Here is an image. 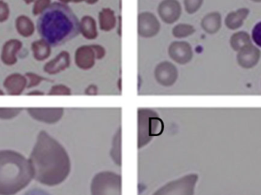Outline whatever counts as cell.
<instances>
[{
	"instance_id": "obj_7",
	"label": "cell",
	"mask_w": 261,
	"mask_h": 195,
	"mask_svg": "<svg viewBox=\"0 0 261 195\" xmlns=\"http://www.w3.org/2000/svg\"><path fill=\"white\" fill-rule=\"evenodd\" d=\"M137 32L143 39H152L155 37L161 30V23L154 13L143 12L138 15Z\"/></svg>"
},
{
	"instance_id": "obj_36",
	"label": "cell",
	"mask_w": 261,
	"mask_h": 195,
	"mask_svg": "<svg viewBox=\"0 0 261 195\" xmlns=\"http://www.w3.org/2000/svg\"><path fill=\"white\" fill-rule=\"evenodd\" d=\"M43 91H31L30 93H28L27 94V95L29 96H42L44 95Z\"/></svg>"
},
{
	"instance_id": "obj_40",
	"label": "cell",
	"mask_w": 261,
	"mask_h": 195,
	"mask_svg": "<svg viewBox=\"0 0 261 195\" xmlns=\"http://www.w3.org/2000/svg\"><path fill=\"white\" fill-rule=\"evenodd\" d=\"M24 2L25 3L27 4H33V3H34L36 0H23Z\"/></svg>"
},
{
	"instance_id": "obj_11",
	"label": "cell",
	"mask_w": 261,
	"mask_h": 195,
	"mask_svg": "<svg viewBox=\"0 0 261 195\" xmlns=\"http://www.w3.org/2000/svg\"><path fill=\"white\" fill-rule=\"evenodd\" d=\"M27 110L32 118L47 124L59 123L65 114V109L62 107H31L27 108Z\"/></svg>"
},
{
	"instance_id": "obj_10",
	"label": "cell",
	"mask_w": 261,
	"mask_h": 195,
	"mask_svg": "<svg viewBox=\"0 0 261 195\" xmlns=\"http://www.w3.org/2000/svg\"><path fill=\"white\" fill-rule=\"evenodd\" d=\"M157 13L164 23L172 25L181 17L182 9L178 0H162Z\"/></svg>"
},
{
	"instance_id": "obj_38",
	"label": "cell",
	"mask_w": 261,
	"mask_h": 195,
	"mask_svg": "<svg viewBox=\"0 0 261 195\" xmlns=\"http://www.w3.org/2000/svg\"><path fill=\"white\" fill-rule=\"evenodd\" d=\"M85 2V0H71L73 4H81V3Z\"/></svg>"
},
{
	"instance_id": "obj_3",
	"label": "cell",
	"mask_w": 261,
	"mask_h": 195,
	"mask_svg": "<svg viewBox=\"0 0 261 195\" xmlns=\"http://www.w3.org/2000/svg\"><path fill=\"white\" fill-rule=\"evenodd\" d=\"M34 178L30 160L16 151L0 150V195H15Z\"/></svg>"
},
{
	"instance_id": "obj_13",
	"label": "cell",
	"mask_w": 261,
	"mask_h": 195,
	"mask_svg": "<svg viewBox=\"0 0 261 195\" xmlns=\"http://www.w3.org/2000/svg\"><path fill=\"white\" fill-rule=\"evenodd\" d=\"M260 57V50L253 44H250L238 51L237 62L241 68L250 69L257 65Z\"/></svg>"
},
{
	"instance_id": "obj_35",
	"label": "cell",
	"mask_w": 261,
	"mask_h": 195,
	"mask_svg": "<svg viewBox=\"0 0 261 195\" xmlns=\"http://www.w3.org/2000/svg\"><path fill=\"white\" fill-rule=\"evenodd\" d=\"M117 34L119 35L120 37L122 36V17L121 16H119L117 18Z\"/></svg>"
},
{
	"instance_id": "obj_5",
	"label": "cell",
	"mask_w": 261,
	"mask_h": 195,
	"mask_svg": "<svg viewBox=\"0 0 261 195\" xmlns=\"http://www.w3.org/2000/svg\"><path fill=\"white\" fill-rule=\"evenodd\" d=\"M91 195H122V177L112 171H102L93 177Z\"/></svg>"
},
{
	"instance_id": "obj_24",
	"label": "cell",
	"mask_w": 261,
	"mask_h": 195,
	"mask_svg": "<svg viewBox=\"0 0 261 195\" xmlns=\"http://www.w3.org/2000/svg\"><path fill=\"white\" fill-rule=\"evenodd\" d=\"M121 146H122V133L121 129L119 128L114 136L113 137L112 146H111V158L117 166H121Z\"/></svg>"
},
{
	"instance_id": "obj_31",
	"label": "cell",
	"mask_w": 261,
	"mask_h": 195,
	"mask_svg": "<svg viewBox=\"0 0 261 195\" xmlns=\"http://www.w3.org/2000/svg\"><path fill=\"white\" fill-rule=\"evenodd\" d=\"M10 15V9L8 4L4 0H0V23L8 20Z\"/></svg>"
},
{
	"instance_id": "obj_1",
	"label": "cell",
	"mask_w": 261,
	"mask_h": 195,
	"mask_svg": "<svg viewBox=\"0 0 261 195\" xmlns=\"http://www.w3.org/2000/svg\"><path fill=\"white\" fill-rule=\"evenodd\" d=\"M29 160L35 179L43 185H59L71 173V158L68 152L46 131H40L38 134Z\"/></svg>"
},
{
	"instance_id": "obj_26",
	"label": "cell",
	"mask_w": 261,
	"mask_h": 195,
	"mask_svg": "<svg viewBox=\"0 0 261 195\" xmlns=\"http://www.w3.org/2000/svg\"><path fill=\"white\" fill-rule=\"evenodd\" d=\"M23 108L0 107V120H12L21 114Z\"/></svg>"
},
{
	"instance_id": "obj_18",
	"label": "cell",
	"mask_w": 261,
	"mask_h": 195,
	"mask_svg": "<svg viewBox=\"0 0 261 195\" xmlns=\"http://www.w3.org/2000/svg\"><path fill=\"white\" fill-rule=\"evenodd\" d=\"M250 13L247 8H241L236 11L230 12L226 16L224 23L228 30H237L241 28Z\"/></svg>"
},
{
	"instance_id": "obj_14",
	"label": "cell",
	"mask_w": 261,
	"mask_h": 195,
	"mask_svg": "<svg viewBox=\"0 0 261 195\" xmlns=\"http://www.w3.org/2000/svg\"><path fill=\"white\" fill-rule=\"evenodd\" d=\"M71 55L67 51H61L54 59L44 65V71L50 75L60 74L71 66Z\"/></svg>"
},
{
	"instance_id": "obj_16",
	"label": "cell",
	"mask_w": 261,
	"mask_h": 195,
	"mask_svg": "<svg viewBox=\"0 0 261 195\" xmlns=\"http://www.w3.org/2000/svg\"><path fill=\"white\" fill-rule=\"evenodd\" d=\"M27 79L23 74L13 73L6 77L4 86L7 94L10 95L18 96L22 94L27 88Z\"/></svg>"
},
{
	"instance_id": "obj_39",
	"label": "cell",
	"mask_w": 261,
	"mask_h": 195,
	"mask_svg": "<svg viewBox=\"0 0 261 195\" xmlns=\"http://www.w3.org/2000/svg\"><path fill=\"white\" fill-rule=\"evenodd\" d=\"M59 1L64 4H68L71 3V0H59Z\"/></svg>"
},
{
	"instance_id": "obj_34",
	"label": "cell",
	"mask_w": 261,
	"mask_h": 195,
	"mask_svg": "<svg viewBox=\"0 0 261 195\" xmlns=\"http://www.w3.org/2000/svg\"><path fill=\"white\" fill-rule=\"evenodd\" d=\"M85 92L87 95H97L98 94V88L97 85H91L85 89Z\"/></svg>"
},
{
	"instance_id": "obj_30",
	"label": "cell",
	"mask_w": 261,
	"mask_h": 195,
	"mask_svg": "<svg viewBox=\"0 0 261 195\" xmlns=\"http://www.w3.org/2000/svg\"><path fill=\"white\" fill-rule=\"evenodd\" d=\"M48 94L49 96H69L71 95V90L67 85H56L51 87Z\"/></svg>"
},
{
	"instance_id": "obj_33",
	"label": "cell",
	"mask_w": 261,
	"mask_h": 195,
	"mask_svg": "<svg viewBox=\"0 0 261 195\" xmlns=\"http://www.w3.org/2000/svg\"><path fill=\"white\" fill-rule=\"evenodd\" d=\"M91 45H92L93 48H94V51H95L97 60H102L106 56L107 54V51L105 47L100 45H97V44Z\"/></svg>"
},
{
	"instance_id": "obj_41",
	"label": "cell",
	"mask_w": 261,
	"mask_h": 195,
	"mask_svg": "<svg viewBox=\"0 0 261 195\" xmlns=\"http://www.w3.org/2000/svg\"><path fill=\"white\" fill-rule=\"evenodd\" d=\"M4 94H5V93H4L2 90L0 89V96L4 95Z\"/></svg>"
},
{
	"instance_id": "obj_2",
	"label": "cell",
	"mask_w": 261,
	"mask_h": 195,
	"mask_svg": "<svg viewBox=\"0 0 261 195\" xmlns=\"http://www.w3.org/2000/svg\"><path fill=\"white\" fill-rule=\"evenodd\" d=\"M37 31L51 46L59 47L80 35V21L68 4L55 2L39 16Z\"/></svg>"
},
{
	"instance_id": "obj_17",
	"label": "cell",
	"mask_w": 261,
	"mask_h": 195,
	"mask_svg": "<svg viewBox=\"0 0 261 195\" xmlns=\"http://www.w3.org/2000/svg\"><path fill=\"white\" fill-rule=\"evenodd\" d=\"M221 16L218 12L207 13L201 21V27L209 35L216 34L221 28Z\"/></svg>"
},
{
	"instance_id": "obj_37",
	"label": "cell",
	"mask_w": 261,
	"mask_h": 195,
	"mask_svg": "<svg viewBox=\"0 0 261 195\" xmlns=\"http://www.w3.org/2000/svg\"><path fill=\"white\" fill-rule=\"evenodd\" d=\"M99 2V0H85V3L88 5H95Z\"/></svg>"
},
{
	"instance_id": "obj_21",
	"label": "cell",
	"mask_w": 261,
	"mask_h": 195,
	"mask_svg": "<svg viewBox=\"0 0 261 195\" xmlns=\"http://www.w3.org/2000/svg\"><path fill=\"white\" fill-rule=\"evenodd\" d=\"M33 57L38 62L47 60L51 54V46L44 39L35 41L31 45Z\"/></svg>"
},
{
	"instance_id": "obj_12",
	"label": "cell",
	"mask_w": 261,
	"mask_h": 195,
	"mask_svg": "<svg viewBox=\"0 0 261 195\" xmlns=\"http://www.w3.org/2000/svg\"><path fill=\"white\" fill-rule=\"evenodd\" d=\"M95 51L91 45H85L79 47L74 53V63L79 69L88 71L96 65Z\"/></svg>"
},
{
	"instance_id": "obj_20",
	"label": "cell",
	"mask_w": 261,
	"mask_h": 195,
	"mask_svg": "<svg viewBox=\"0 0 261 195\" xmlns=\"http://www.w3.org/2000/svg\"><path fill=\"white\" fill-rule=\"evenodd\" d=\"M80 34L88 40H95L98 37L97 22L91 16H83L80 20Z\"/></svg>"
},
{
	"instance_id": "obj_6",
	"label": "cell",
	"mask_w": 261,
	"mask_h": 195,
	"mask_svg": "<svg viewBox=\"0 0 261 195\" xmlns=\"http://www.w3.org/2000/svg\"><path fill=\"white\" fill-rule=\"evenodd\" d=\"M198 181V174H187L163 184L152 195H194Z\"/></svg>"
},
{
	"instance_id": "obj_28",
	"label": "cell",
	"mask_w": 261,
	"mask_h": 195,
	"mask_svg": "<svg viewBox=\"0 0 261 195\" xmlns=\"http://www.w3.org/2000/svg\"><path fill=\"white\" fill-rule=\"evenodd\" d=\"M25 77L27 79V88H33L39 86L42 82L51 81L42 76L39 75L36 73L28 72L25 74Z\"/></svg>"
},
{
	"instance_id": "obj_25",
	"label": "cell",
	"mask_w": 261,
	"mask_h": 195,
	"mask_svg": "<svg viewBox=\"0 0 261 195\" xmlns=\"http://www.w3.org/2000/svg\"><path fill=\"white\" fill-rule=\"evenodd\" d=\"M195 33V27L190 24L179 23L172 28V34L175 39H182L189 38Z\"/></svg>"
},
{
	"instance_id": "obj_27",
	"label": "cell",
	"mask_w": 261,
	"mask_h": 195,
	"mask_svg": "<svg viewBox=\"0 0 261 195\" xmlns=\"http://www.w3.org/2000/svg\"><path fill=\"white\" fill-rule=\"evenodd\" d=\"M185 10L189 15L196 13L202 7L204 0H183Z\"/></svg>"
},
{
	"instance_id": "obj_15",
	"label": "cell",
	"mask_w": 261,
	"mask_h": 195,
	"mask_svg": "<svg viewBox=\"0 0 261 195\" xmlns=\"http://www.w3.org/2000/svg\"><path fill=\"white\" fill-rule=\"evenodd\" d=\"M22 48V42L19 39H10L5 42L1 53V61L7 66H13L18 62V54Z\"/></svg>"
},
{
	"instance_id": "obj_19",
	"label": "cell",
	"mask_w": 261,
	"mask_h": 195,
	"mask_svg": "<svg viewBox=\"0 0 261 195\" xmlns=\"http://www.w3.org/2000/svg\"><path fill=\"white\" fill-rule=\"evenodd\" d=\"M98 22L100 30L108 33L117 26V18L114 10L111 8H103L99 12Z\"/></svg>"
},
{
	"instance_id": "obj_32",
	"label": "cell",
	"mask_w": 261,
	"mask_h": 195,
	"mask_svg": "<svg viewBox=\"0 0 261 195\" xmlns=\"http://www.w3.org/2000/svg\"><path fill=\"white\" fill-rule=\"evenodd\" d=\"M252 39L257 46L261 48V22H258L252 31Z\"/></svg>"
},
{
	"instance_id": "obj_42",
	"label": "cell",
	"mask_w": 261,
	"mask_h": 195,
	"mask_svg": "<svg viewBox=\"0 0 261 195\" xmlns=\"http://www.w3.org/2000/svg\"><path fill=\"white\" fill-rule=\"evenodd\" d=\"M252 2L261 3V0H251Z\"/></svg>"
},
{
	"instance_id": "obj_9",
	"label": "cell",
	"mask_w": 261,
	"mask_h": 195,
	"mask_svg": "<svg viewBox=\"0 0 261 195\" xmlns=\"http://www.w3.org/2000/svg\"><path fill=\"white\" fill-rule=\"evenodd\" d=\"M169 58L175 63L185 65L191 62L194 53L192 45L186 41H174L168 48Z\"/></svg>"
},
{
	"instance_id": "obj_29",
	"label": "cell",
	"mask_w": 261,
	"mask_h": 195,
	"mask_svg": "<svg viewBox=\"0 0 261 195\" xmlns=\"http://www.w3.org/2000/svg\"><path fill=\"white\" fill-rule=\"evenodd\" d=\"M51 0H36L33 5V13L34 16H40L51 6Z\"/></svg>"
},
{
	"instance_id": "obj_23",
	"label": "cell",
	"mask_w": 261,
	"mask_h": 195,
	"mask_svg": "<svg viewBox=\"0 0 261 195\" xmlns=\"http://www.w3.org/2000/svg\"><path fill=\"white\" fill-rule=\"evenodd\" d=\"M252 44L250 35L246 32L241 31L233 33L230 39V45L234 51H241L244 47Z\"/></svg>"
},
{
	"instance_id": "obj_22",
	"label": "cell",
	"mask_w": 261,
	"mask_h": 195,
	"mask_svg": "<svg viewBox=\"0 0 261 195\" xmlns=\"http://www.w3.org/2000/svg\"><path fill=\"white\" fill-rule=\"evenodd\" d=\"M16 29L17 33L24 38L33 36L36 31V25L30 17L25 15L18 16L16 19Z\"/></svg>"
},
{
	"instance_id": "obj_4",
	"label": "cell",
	"mask_w": 261,
	"mask_h": 195,
	"mask_svg": "<svg viewBox=\"0 0 261 195\" xmlns=\"http://www.w3.org/2000/svg\"><path fill=\"white\" fill-rule=\"evenodd\" d=\"M163 129V120L155 110L149 108L138 109V148L149 144Z\"/></svg>"
},
{
	"instance_id": "obj_8",
	"label": "cell",
	"mask_w": 261,
	"mask_h": 195,
	"mask_svg": "<svg viewBox=\"0 0 261 195\" xmlns=\"http://www.w3.org/2000/svg\"><path fill=\"white\" fill-rule=\"evenodd\" d=\"M154 77L159 85L165 88H170L178 80V68L172 62L163 61L155 66Z\"/></svg>"
}]
</instances>
